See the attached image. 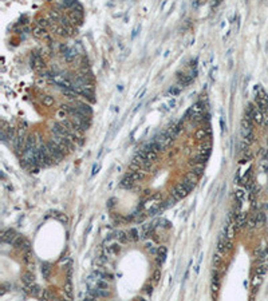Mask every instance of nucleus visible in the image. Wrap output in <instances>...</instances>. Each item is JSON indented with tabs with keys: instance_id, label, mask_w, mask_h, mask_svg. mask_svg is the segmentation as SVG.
<instances>
[{
	"instance_id": "1",
	"label": "nucleus",
	"mask_w": 268,
	"mask_h": 301,
	"mask_svg": "<svg viewBox=\"0 0 268 301\" xmlns=\"http://www.w3.org/2000/svg\"><path fill=\"white\" fill-rule=\"evenodd\" d=\"M18 234L15 233V230L12 229H8V230H3L2 232V240L7 243H14V241L16 240Z\"/></svg>"
},
{
	"instance_id": "2",
	"label": "nucleus",
	"mask_w": 268,
	"mask_h": 301,
	"mask_svg": "<svg viewBox=\"0 0 268 301\" xmlns=\"http://www.w3.org/2000/svg\"><path fill=\"white\" fill-rule=\"evenodd\" d=\"M31 66H32V68H35V70H42V68L44 67V62H43L42 56L38 55V54H34V55L31 56Z\"/></svg>"
},
{
	"instance_id": "3",
	"label": "nucleus",
	"mask_w": 268,
	"mask_h": 301,
	"mask_svg": "<svg viewBox=\"0 0 268 301\" xmlns=\"http://www.w3.org/2000/svg\"><path fill=\"white\" fill-rule=\"evenodd\" d=\"M235 222H236V228L237 229H241L243 226H245L247 225V213H244V211L237 213V216L235 217Z\"/></svg>"
},
{
	"instance_id": "4",
	"label": "nucleus",
	"mask_w": 268,
	"mask_h": 301,
	"mask_svg": "<svg viewBox=\"0 0 268 301\" xmlns=\"http://www.w3.org/2000/svg\"><path fill=\"white\" fill-rule=\"evenodd\" d=\"M119 252H121L119 243H111L110 246H107V248L105 249V253L107 254V256H115V254H118Z\"/></svg>"
},
{
	"instance_id": "5",
	"label": "nucleus",
	"mask_w": 268,
	"mask_h": 301,
	"mask_svg": "<svg viewBox=\"0 0 268 301\" xmlns=\"http://www.w3.org/2000/svg\"><path fill=\"white\" fill-rule=\"evenodd\" d=\"M22 280H23V282H24V285L30 286L35 282V276H34V273H31V272H26L22 276Z\"/></svg>"
},
{
	"instance_id": "6",
	"label": "nucleus",
	"mask_w": 268,
	"mask_h": 301,
	"mask_svg": "<svg viewBox=\"0 0 268 301\" xmlns=\"http://www.w3.org/2000/svg\"><path fill=\"white\" fill-rule=\"evenodd\" d=\"M77 108L82 114H85V115H87V117H91V114H93L91 107L89 105H85V103H77Z\"/></svg>"
},
{
	"instance_id": "7",
	"label": "nucleus",
	"mask_w": 268,
	"mask_h": 301,
	"mask_svg": "<svg viewBox=\"0 0 268 301\" xmlns=\"http://www.w3.org/2000/svg\"><path fill=\"white\" fill-rule=\"evenodd\" d=\"M165 258H166V248L161 246L157 252V264L158 265H162L165 262Z\"/></svg>"
},
{
	"instance_id": "8",
	"label": "nucleus",
	"mask_w": 268,
	"mask_h": 301,
	"mask_svg": "<svg viewBox=\"0 0 268 301\" xmlns=\"http://www.w3.org/2000/svg\"><path fill=\"white\" fill-rule=\"evenodd\" d=\"M252 119H253V122L255 123H263L264 122V115H263V111L261 110H259V108H256L255 111H253V114H252Z\"/></svg>"
},
{
	"instance_id": "9",
	"label": "nucleus",
	"mask_w": 268,
	"mask_h": 301,
	"mask_svg": "<svg viewBox=\"0 0 268 301\" xmlns=\"http://www.w3.org/2000/svg\"><path fill=\"white\" fill-rule=\"evenodd\" d=\"M223 256H224V253H220V252L216 250L215 256H213V266H215L216 269L220 268L221 262H223Z\"/></svg>"
},
{
	"instance_id": "10",
	"label": "nucleus",
	"mask_w": 268,
	"mask_h": 301,
	"mask_svg": "<svg viewBox=\"0 0 268 301\" xmlns=\"http://www.w3.org/2000/svg\"><path fill=\"white\" fill-rule=\"evenodd\" d=\"M32 34H34V36H36V38H44V36L47 35V32H46V28L44 27H40V25H36V27L34 28Z\"/></svg>"
},
{
	"instance_id": "11",
	"label": "nucleus",
	"mask_w": 268,
	"mask_h": 301,
	"mask_svg": "<svg viewBox=\"0 0 268 301\" xmlns=\"http://www.w3.org/2000/svg\"><path fill=\"white\" fill-rule=\"evenodd\" d=\"M51 274V265L48 262H43L42 264V276L43 279H48Z\"/></svg>"
},
{
	"instance_id": "12",
	"label": "nucleus",
	"mask_w": 268,
	"mask_h": 301,
	"mask_svg": "<svg viewBox=\"0 0 268 301\" xmlns=\"http://www.w3.org/2000/svg\"><path fill=\"white\" fill-rule=\"evenodd\" d=\"M65 294L68 297V299H73V284H71V280H67V282L65 284Z\"/></svg>"
},
{
	"instance_id": "13",
	"label": "nucleus",
	"mask_w": 268,
	"mask_h": 301,
	"mask_svg": "<svg viewBox=\"0 0 268 301\" xmlns=\"http://www.w3.org/2000/svg\"><path fill=\"white\" fill-rule=\"evenodd\" d=\"M62 93H63V95H66L67 98H70V99H74L77 96V91L73 90L71 87H63Z\"/></svg>"
},
{
	"instance_id": "14",
	"label": "nucleus",
	"mask_w": 268,
	"mask_h": 301,
	"mask_svg": "<svg viewBox=\"0 0 268 301\" xmlns=\"http://www.w3.org/2000/svg\"><path fill=\"white\" fill-rule=\"evenodd\" d=\"M115 237H117V240L119 241V242H122V243H126L129 240H130L129 238V234H126L123 230L117 232V233H115Z\"/></svg>"
},
{
	"instance_id": "15",
	"label": "nucleus",
	"mask_w": 268,
	"mask_h": 301,
	"mask_svg": "<svg viewBox=\"0 0 268 301\" xmlns=\"http://www.w3.org/2000/svg\"><path fill=\"white\" fill-rule=\"evenodd\" d=\"M264 223H266V214H264L263 211H259V213L256 214V225L260 228Z\"/></svg>"
},
{
	"instance_id": "16",
	"label": "nucleus",
	"mask_w": 268,
	"mask_h": 301,
	"mask_svg": "<svg viewBox=\"0 0 268 301\" xmlns=\"http://www.w3.org/2000/svg\"><path fill=\"white\" fill-rule=\"evenodd\" d=\"M134 182H135V181L131 178L130 176H128L126 178H123L122 182H121V186H122V187H125V189H129V187H131V186H133Z\"/></svg>"
},
{
	"instance_id": "17",
	"label": "nucleus",
	"mask_w": 268,
	"mask_h": 301,
	"mask_svg": "<svg viewBox=\"0 0 268 301\" xmlns=\"http://www.w3.org/2000/svg\"><path fill=\"white\" fill-rule=\"evenodd\" d=\"M247 228H248L249 230L257 228V225H256V214H252V216L248 218V221H247Z\"/></svg>"
},
{
	"instance_id": "18",
	"label": "nucleus",
	"mask_w": 268,
	"mask_h": 301,
	"mask_svg": "<svg viewBox=\"0 0 268 301\" xmlns=\"http://www.w3.org/2000/svg\"><path fill=\"white\" fill-rule=\"evenodd\" d=\"M267 269H268V265L266 262H260L259 264V266L256 268V274H260V276H264L266 274V272H267Z\"/></svg>"
},
{
	"instance_id": "19",
	"label": "nucleus",
	"mask_w": 268,
	"mask_h": 301,
	"mask_svg": "<svg viewBox=\"0 0 268 301\" xmlns=\"http://www.w3.org/2000/svg\"><path fill=\"white\" fill-rule=\"evenodd\" d=\"M53 31L56 34V35L59 36H67V34H66V30L63 25H53Z\"/></svg>"
},
{
	"instance_id": "20",
	"label": "nucleus",
	"mask_w": 268,
	"mask_h": 301,
	"mask_svg": "<svg viewBox=\"0 0 268 301\" xmlns=\"http://www.w3.org/2000/svg\"><path fill=\"white\" fill-rule=\"evenodd\" d=\"M63 27H65L67 36H74V35H77V28H75V25L67 24V25H63Z\"/></svg>"
},
{
	"instance_id": "21",
	"label": "nucleus",
	"mask_w": 268,
	"mask_h": 301,
	"mask_svg": "<svg viewBox=\"0 0 268 301\" xmlns=\"http://www.w3.org/2000/svg\"><path fill=\"white\" fill-rule=\"evenodd\" d=\"M129 238H130L131 241H138L140 240V232H138V229H130V232H129Z\"/></svg>"
},
{
	"instance_id": "22",
	"label": "nucleus",
	"mask_w": 268,
	"mask_h": 301,
	"mask_svg": "<svg viewBox=\"0 0 268 301\" xmlns=\"http://www.w3.org/2000/svg\"><path fill=\"white\" fill-rule=\"evenodd\" d=\"M176 189H177V190H178V193L181 194V197H182V198H185V197H186V196H188V194H189V191L186 190V187H185V186H184V183H178V185L176 186Z\"/></svg>"
},
{
	"instance_id": "23",
	"label": "nucleus",
	"mask_w": 268,
	"mask_h": 301,
	"mask_svg": "<svg viewBox=\"0 0 268 301\" xmlns=\"http://www.w3.org/2000/svg\"><path fill=\"white\" fill-rule=\"evenodd\" d=\"M261 281H263V276H260V274H256V276L253 277V280H252L253 292H256V288H257V286L261 284Z\"/></svg>"
},
{
	"instance_id": "24",
	"label": "nucleus",
	"mask_w": 268,
	"mask_h": 301,
	"mask_svg": "<svg viewBox=\"0 0 268 301\" xmlns=\"http://www.w3.org/2000/svg\"><path fill=\"white\" fill-rule=\"evenodd\" d=\"M192 173H194L196 176L200 178V177L204 174V165H196V166H193Z\"/></svg>"
},
{
	"instance_id": "25",
	"label": "nucleus",
	"mask_w": 268,
	"mask_h": 301,
	"mask_svg": "<svg viewBox=\"0 0 268 301\" xmlns=\"http://www.w3.org/2000/svg\"><path fill=\"white\" fill-rule=\"evenodd\" d=\"M39 293H40V288H39V285H36L35 282L32 284V285H30V294L31 296H39Z\"/></svg>"
},
{
	"instance_id": "26",
	"label": "nucleus",
	"mask_w": 268,
	"mask_h": 301,
	"mask_svg": "<svg viewBox=\"0 0 268 301\" xmlns=\"http://www.w3.org/2000/svg\"><path fill=\"white\" fill-rule=\"evenodd\" d=\"M205 137H206V131H205V128H198V130L196 131V134H194V138H196V139H198V140L205 139Z\"/></svg>"
},
{
	"instance_id": "27",
	"label": "nucleus",
	"mask_w": 268,
	"mask_h": 301,
	"mask_svg": "<svg viewBox=\"0 0 268 301\" xmlns=\"http://www.w3.org/2000/svg\"><path fill=\"white\" fill-rule=\"evenodd\" d=\"M35 143H36L35 137H34V135H30L27 139H26V149H32V147H35Z\"/></svg>"
},
{
	"instance_id": "28",
	"label": "nucleus",
	"mask_w": 268,
	"mask_h": 301,
	"mask_svg": "<svg viewBox=\"0 0 268 301\" xmlns=\"http://www.w3.org/2000/svg\"><path fill=\"white\" fill-rule=\"evenodd\" d=\"M129 176H130L131 178H133V179L135 181V182H137V181H141V179L143 178V173H142V171H140V170H137V171H131V173L129 174Z\"/></svg>"
},
{
	"instance_id": "29",
	"label": "nucleus",
	"mask_w": 268,
	"mask_h": 301,
	"mask_svg": "<svg viewBox=\"0 0 268 301\" xmlns=\"http://www.w3.org/2000/svg\"><path fill=\"white\" fill-rule=\"evenodd\" d=\"M178 82L181 83L182 86H186L192 82V76H185V75H180L178 76Z\"/></svg>"
},
{
	"instance_id": "30",
	"label": "nucleus",
	"mask_w": 268,
	"mask_h": 301,
	"mask_svg": "<svg viewBox=\"0 0 268 301\" xmlns=\"http://www.w3.org/2000/svg\"><path fill=\"white\" fill-rule=\"evenodd\" d=\"M218 289H220V281H213L212 282V294H213V297L217 296Z\"/></svg>"
},
{
	"instance_id": "31",
	"label": "nucleus",
	"mask_w": 268,
	"mask_h": 301,
	"mask_svg": "<svg viewBox=\"0 0 268 301\" xmlns=\"http://www.w3.org/2000/svg\"><path fill=\"white\" fill-rule=\"evenodd\" d=\"M59 19H60V16H59V13H58L56 11H51L50 15H48V20H50V23L56 22V20H59Z\"/></svg>"
},
{
	"instance_id": "32",
	"label": "nucleus",
	"mask_w": 268,
	"mask_h": 301,
	"mask_svg": "<svg viewBox=\"0 0 268 301\" xmlns=\"http://www.w3.org/2000/svg\"><path fill=\"white\" fill-rule=\"evenodd\" d=\"M42 299L43 300H54V293H51L48 289H44V291H43V294H42Z\"/></svg>"
},
{
	"instance_id": "33",
	"label": "nucleus",
	"mask_w": 268,
	"mask_h": 301,
	"mask_svg": "<svg viewBox=\"0 0 268 301\" xmlns=\"http://www.w3.org/2000/svg\"><path fill=\"white\" fill-rule=\"evenodd\" d=\"M43 105L44 106H53L54 105V98L53 96H50V95H46L44 98H43Z\"/></svg>"
},
{
	"instance_id": "34",
	"label": "nucleus",
	"mask_w": 268,
	"mask_h": 301,
	"mask_svg": "<svg viewBox=\"0 0 268 301\" xmlns=\"http://www.w3.org/2000/svg\"><path fill=\"white\" fill-rule=\"evenodd\" d=\"M191 108H192L193 114H201V111H203V105H201V103H196Z\"/></svg>"
},
{
	"instance_id": "35",
	"label": "nucleus",
	"mask_w": 268,
	"mask_h": 301,
	"mask_svg": "<svg viewBox=\"0 0 268 301\" xmlns=\"http://www.w3.org/2000/svg\"><path fill=\"white\" fill-rule=\"evenodd\" d=\"M146 159L154 162L157 159V151H146Z\"/></svg>"
},
{
	"instance_id": "36",
	"label": "nucleus",
	"mask_w": 268,
	"mask_h": 301,
	"mask_svg": "<svg viewBox=\"0 0 268 301\" xmlns=\"http://www.w3.org/2000/svg\"><path fill=\"white\" fill-rule=\"evenodd\" d=\"M152 279H153V282H154V284H158V282H160V279H161V270H160V269H155L154 273H153V277H152Z\"/></svg>"
},
{
	"instance_id": "37",
	"label": "nucleus",
	"mask_w": 268,
	"mask_h": 301,
	"mask_svg": "<svg viewBox=\"0 0 268 301\" xmlns=\"http://www.w3.org/2000/svg\"><path fill=\"white\" fill-rule=\"evenodd\" d=\"M185 179H188V181H191L192 183H197V179H198V177L196 176L194 173H189V174H186V177H185Z\"/></svg>"
},
{
	"instance_id": "38",
	"label": "nucleus",
	"mask_w": 268,
	"mask_h": 301,
	"mask_svg": "<svg viewBox=\"0 0 268 301\" xmlns=\"http://www.w3.org/2000/svg\"><path fill=\"white\" fill-rule=\"evenodd\" d=\"M182 183H184V186H185V187H186V190H188L189 193H191V191L193 190V189H194V186H196L194 183H192L191 181H188V179H185V181H184Z\"/></svg>"
},
{
	"instance_id": "39",
	"label": "nucleus",
	"mask_w": 268,
	"mask_h": 301,
	"mask_svg": "<svg viewBox=\"0 0 268 301\" xmlns=\"http://www.w3.org/2000/svg\"><path fill=\"white\" fill-rule=\"evenodd\" d=\"M182 128H184V126H182V122H180L178 125H176L174 127H173V131H174V134L176 135H178V134L182 131Z\"/></svg>"
},
{
	"instance_id": "40",
	"label": "nucleus",
	"mask_w": 268,
	"mask_h": 301,
	"mask_svg": "<svg viewBox=\"0 0 268 301\" xmlns=\"http://www.w3.org/2000/svg\"><path fill=\"white\" fill-rule=\"evenodd\" d=\"M172 197H173V198H174L176 201H180V199H182V197H181V194L180 193H178V190H177V189H173V190H172Z\"/></svg>"
},
{
	"instance_id": "41",
	"label": "nucleus",
	"mask_w": 268,
	"mask_h": 301,
	"mask_svg": "<svg viewBox=\"0 0 268 301\" xmlns=\"http://www.w3.org/2000/svg\"><path fill=\"white\" fill-rule=\"evenodd\" d=\"M244 196H245V193H244V190H241V189H239V190L236 191V199L237 201H243Z\"/></svg>"
},
{
	"instance_id": "42",
	"label": "nucleus",
	"mask_w": 268,
	"mask_h": 301,
	"mask_svg": "<svg viewBox=\"0 0 268 301\" xmlns=\"http://www.w3.org/2000/svg\"><path fill=\"white\" fill-rule=\"evenodd\" d=\"M67 111H65V110H63V108H60V110L59 111H58V114H56V115H58V118H60V119H65V118H67Z\"/></svg>"
},
{
	"instance_id": "43",
	"label": "nucleus",
	"mask_w": 268,
	"mask_h": 301,
	"mask_svg": "<svg viewBox=\"0 0 268 301\" xmlns=\"http://www.w3.org/2000/svg\"><path fill=\"white\" fill-rule=\"evenodd\" d=\"M50 24V20H47V19H39L38 20V25H40V27H47V25Z\"/></svg>"
},
{
	"instance_id": "44",
	"label": "nucleus",
	"mask_w": 268,
	"mask_h": 301,
	"mask_svg": "<svg viewBox=\"0 0 268 301\" xmlns=\"http://www.w3.org/2000/svg\"><path fill=\"white\" fill-rule=\"evenodd\" d=\"M99 294H101V297H107L109 294H110V292H109V289H102V288H99Z\"/></svg>"
},
{
	"instance_id": "45",
	"label": "nucleus",
	"mask_w": 268,
	"mask_h": 301,
	"mask_svg": "<svg viewBox=\"0 0 268 301\" xmlns=\"http://www.w3.org/2000/svg\"><path fill=\"white\" fill-rule=\"evenodd\" d=\"M203 3H205V0H193L192 5H193V7H194V8H198V7H200L201 4H203Z\"/></svg>"
},
{
	"instance_id": "46",
	"label": "nucleus",
	"mask_w": 268,
	"mask_h": 301,
	"mask_svg": "<svg viewBox=\"0 0 268 301\" xmlns=\"http://www.w3.org/2000/svg\"><path fill=\"white\" fill-rule=\"evenodd\" d=\"M160 208H161V206H154V208H152L150 210H149V216H154V214L158 211V209H160Z\"/></svg>"
},
{
	"instance_id": "47",
	"label": "nucleus",
	"mask_w": 268,
	"mask_h": 301,
	"mask_svg": "<svg viewBox=\"0 0 268 301\" xmlns=\"http://www.w3.org/2000/svg\"><path fill=\"white\" fill-rule=\"evenodd\" d=\"M55 217L56 218H59L62 222H67V218H66V216H62L60 213H55Z\"/></svg>"
},
{
	"instance_id": "48",
	"label": "nucleus",
	"mask_w": 268,
	"mask_h": 301,
	"mask_svg": "<svg viewBox=\"0 0 268 301\" xmlns=\"http://www.w3.org/2000/svg\"><path fill=\"white\" fill-rule=\"evenodd\" d=\"M145 293L148 294V296H152V293H153V288H152V286H145Z\"/></svg>"
},
{
	"instance_id": "49",
	"label": "nucleus",
	"mask_w": 268,
	"mask_h": 301,
	"mask_svg": "<svg viewBox=\"0 0 268 301\" xmlns=\"http://www.w3.org/2000/svg\"><path fill=\"white\" fill-rule=\"evenodd\" d=\"M98 170H99V166L95 165V166L93 167V171H91V174H93V176H94V174H97V173H98Z\"/></svg>"
},
{
	"instance_id": "50",
	"label": "nucleus",
	"mask_w": 268,
	"mask_h": 301,
	"mask_svg": "<svg viewBox=\"0 0 268 301\" xmlns=\"http://www.w3.org/2000/svg\"><path fill=\"white\" fill-rule=\"evenodd\" d=\"M216 72H217V70H216V68H213V70L211 71V76H212V78H215V76H216Z\"/></svg>"
},
{
	"instance_id": "51",
	"label": "nucleus",
	"mask_w": 268,
	"mask_h": 301,
	"mask_svg": "<svg viewBox=\"0 0 268 301\" xmlns=\"http://www.w3.org/2000/svg\"><path fill=\"white\" fill-rule=\"evenodd\" d=\"M170 94H172V95H176V94H178V90H177V88H172Z\"/></svg>"
},
{
	"instance_id": "52",
	"label": "nucleus",
	"mask_w": 268,
	"mask_h": 301,
	"mask_svg": "<svg viewBox=\"0 0 268 301\" xmlns=\"http://www.w3.org/2000/svg\"><path fill=\"white\" fill-rule=\"evenodd\" d=\"M174 105H176L174 100H170V102H169V106H170V107H174Z\"/></svg>"
},
{
	"instance_id": "53",
	"label": "nucleus",
	"mask_w": 268,
	"mask_h": 301,
	"mask_svg": "<svg viewBox=\"0 0 268 301\" xmlns=\"http://www.w3.org/2000/svg\"><path fill=\"white\" fill-rule=\"evenodd\" d=\"M145 91H146V90H145V88H143V90H142V91H141V94H140V98H142V95H143V94H145Z\"/></svg>"
},
{
	"instance_id": "54",
	"label": "nucleus",
	"mask_w": 268,
	"mask_h": 301,
	"mask_svg": "<svg viewBox=\"0 0 268 301\" xmlns=\"http://www.w3.org/2000/svg\"><path fill=\"white\" fill-rule=\"evenodd\" d=\"M266 253H267V256H268V243H267V248H266Z\"/></svg>"
},
{
	"instance_id": "55",
	"label": "nucleus",
	"mask_w": 268,
	"mask_h": 301,
	"mask_svg": "<svg viewBox=\"0 0 268 301\" xmlns=\"http://www.w3.org/2000/svg\"><path fill=\"white\" fill-rule=\"evenodd\" d=\"M267 145H268V139H267Z\"/></svg>"
}]
</instances>
